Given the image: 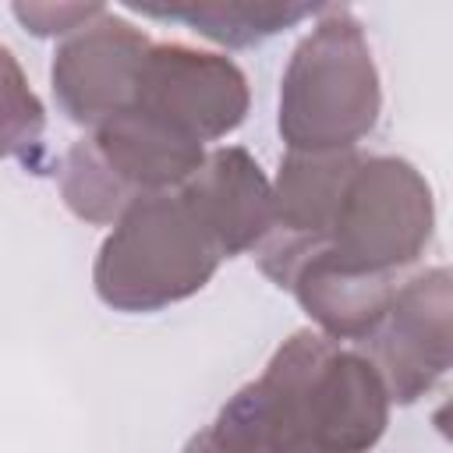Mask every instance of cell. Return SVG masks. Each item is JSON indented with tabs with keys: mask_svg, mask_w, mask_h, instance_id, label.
Listing matches in <instances>:
<instances>
[{
	"mask_svg": "<svg viewBox=\"0 0 453 453\" xmlns=\"http://www.w3.org/2000/svg\"><path fill=\"white\" fill-rule=\"evenodd\" d=\"M432 234L435 198L425 173L400 156H361L340 191L329 234L311 258L343 273L400 280L425 255Z\"/></svg>",
	"mask_w": 453,
	"mask_h": 453,
	"instance_id": "277c9868",
	"label": "cell"
},
{
	"mask_svg": "<svg viewBox=\"0 0 453 453\" xmlns=\"http://www.w3.org/2000/svg\"><path fill=\"white\" fill-rule=\"evenodd\" d=\"M400 280L389 276H361V273H343L322 258H308L294 280L290 294L297 304L308 311V319L319 326L322 336L329 340H350L361 343L386 315Z\"/></svg>",
	"mask_w": 453,
	"mask_h": 453,
	"instance_id": "8fae6325",
	"label": "cell"
},
{
	"mask_svg": "<svg viewBox=\"0 0 453 453\" xmlns=\"http://www.w3.org/2000/svg\"><path fill=\"white\" fill-rule=\"evenodd\" d=\"M389 403H418L453 365V276L446 265L403 280L382 322L357 343Z\"/></svg>",
	"mask_w": 453,
	"mask_h": 453,
	"instance_id": "8992f818",
	"label": "cell"
},
{
	"mask_svg": "<svg viewBox=\"0 0 453 453\" xmlns=\"http://www.w3.org/2000/svg\"><path fill=\"white\" fill-rule=\"evenodd\" d=\"M134 14L156 21H180L191 32L223 42L230 50H244L280 35L283 28L301 25L304 18L322 14V4H265V0H226V4H131Z\"/></svg>",
	"mask_w": 453,
	"mask_h": 453,
	"instance_id": "7c38bea8",
	"label": "cell"
},
{
	"mask_svg": "<svg viewBox=\"0 0 453 453\" xmlns=\"http://www.w3.org/2000/svg\"><path fill=\"white\" fill-rule=\"evenodd\" d=\"M149 46L152 39L142 28L106 7L78 32L64 35L50 64V85L60 113L92 131L131 110Z\"/></svg>",
	"mask_w": 453,
	"mask_h": 453,
	"instance_id": "52a82bcc",
	"label": "cell"
},
{
	"mask_svg": "<svg viewBox=\"0 0 453 453\" xmlns=\"http://www.w3.org/2000/svg\"><path fill=\"white\" fill-rule=\"evenodd\" d=\"M241 393L269 453H368L389 425V396L372 361L319 329L283 340Z\"/></svg>",
	"mask_w": 453,
	"mask_h": 453,
	"instance_id": "6da1fadb",
	"label": "cell"
},
{
	"mask_svg": "<svg viewBox=\"0 0 453 453\" xmlns=\"http://www.w3.org/2000/svg\"><path fill=\"white\" fill-rule=\"evenodd\" d=\"M14 18L32 32V35H71L85 21H92L103 4H14Z\"/></svg>",
	"mask_w": 453,
	"mask_h": 453,
	"instance_id": "2e32d148",
	"label": "cell"
},
{
	"mask_svg": "<svg viewBox=\"0 0 453 453\" xmlns=\"http://www.w3.org/2000/svg\"><path fill=\"white\" fill-rule=\"evenodd\" d=\"M180 195L219 258L255 251L273 230V180L241 145L205 152L202 166L180 184Z\"/></svg>",
	"mask_w": 453,
	"mask_h": 453,
	"instance_id": "9c48e42d",
	"label": "cell"
},
{
	"mask_svg": "<svg viewBox=\"0 0 453 453\" xmlns=\"http://www.w3.org/2000/svg\"><path fill=\"white\" fill-rule=\"evenodd\" d=\"M46 134V106L32 92L18 57L0 42V159L35 166Z\"/></svg>",
	"mask_w": 453,
	"mask_h": 453,
	"instance_id": "5bb4252c",
	"label": "cell"
},
{
	"mask_svg": "<svg viewBox=\"0 0 453 453\" xmlns=\"http://www.w3.org/2000/svg\"><path fill=\"white\" fill-rule=\"evenodd\" d=\"M361 159L357 149L343 152H290L280 159L273 180V230L255 248L258 269L287 290L304 258H311L333 223L340 191Z\"/></svg>",
	"mask_w": 453,
	"mask_h": 453,
	"instance_id": "ba28073f",
	"label": "cell"
},
{
	"mask_svg": "<svg viewBox=\"0 0 453 453\" xmlns=\"http://www.w3.org/2000/svg\"><path fill=\"white\" fill-rule=\"evenodd\" d=\"M382 113V81L361 21L322 7L280 78L276 127L290 152H343L368 138Z\"/></svg>",
	"mask_w": 453,
	"mask_h": 453,
	"instance_id": "7a4b0ae2",
	"label": "cell"
},
{
	"mask_svg": "<svg viewBox=\"0 0 453 453\" xmlns=\"http://www.w3.org/2000/svg\"><path fill=\"white\" fill-rule=\"evenodd\" d=\"M251 92L244 71L209 50H195L184 42H152L131 110L149 113L170 131L205 145L237 131L248 117Z\"/></svg>",
	"mask_w": 453,
	"mask_h": 453,
	"instance_id": "5b68a950",
	"label": "cell"
},
{
	"mask_svg": "<svg viewBox=\"0 0 453 453\" xmlns=\"http://www.w3.org/2000/svg\"><path fill=\"white\" fill-rule=\"evenodd\" d=\"M57 184H60L64 205L92 226H113L124 216V209L131 205V198L103 170L88 138H78L64 152V159L57 166Z\"/></svg>",
	"mask_w": 453,
	"mask_h": 453,
	"instance_id": "4fadbf2b",
	"label": "cell"
},
{
	"mask_svg": "<svg viewBox=\"0 0 453 453\" xmlns=\"http://www.w3.org/2000/svg\"><path fill=\"white\" fill-rule=\"evenodd\" d=\"M85 138L92 142L103 170L131 202L159 191H177L205 159V145L170 131L166 124L138 110L110 117Z\"/></svg>",
	"mask_w": 453,
	"mask_h": 453,
	"instance_id": "30bf717a",
	"label": "cell"
},
{
	"mask_svg": "<svg viewBox=\"0 0 453 453\" xmlns=\"http://www.w3.org/2000/svg\"><path fill=\"white\" fill-rule=\"evenodd\" d=\"M219 251L198 226L180 188L131 202L99 244L92 283L124 315L163 311L195 297L219 269Z\"/></svg>",
	"mask_w": 453,
	"mask_h": 453,
	"instance_id": "3957f363",
	"label": "cell"
},
{
	"mask_svg": "<svg viewBox=\"0 0 453 453\" xmlns=\"http://www.w3.org/2000/svg\"><path fill=\"white\" fill-rule=\"evenodd\" d=\"M180 453H269L265 439L258 432V421L248 407V396L237 389L219 414L212 418V425H205L202 432H195L188 439V446Z\"/></svg>",
	"mask_w": 453,
	"mask_h": 453,
	"instance_id": "9a60e30c",
	"label": "cell"
}]
</instances>
